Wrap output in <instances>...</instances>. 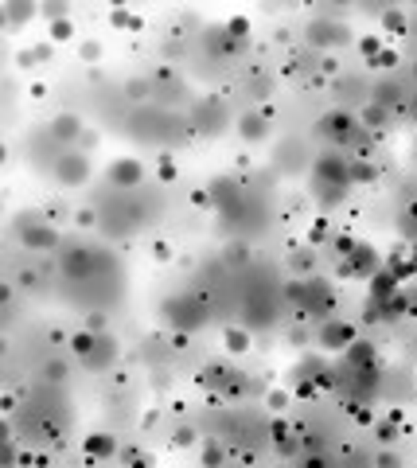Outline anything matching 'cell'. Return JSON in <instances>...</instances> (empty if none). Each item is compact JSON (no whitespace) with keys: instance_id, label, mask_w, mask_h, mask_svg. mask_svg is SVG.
Segmentation results:
<instances>
[{"instance_id":"cell-31","label":"cell","mask_w":417,"mask_h":468,"mask_svg":"<svg viewBox=\"0 0 417 468\" xmlns=\"http://www.w3.org/2000/svg\"><path fill=\"white\" fill-rule=\"evenodd\" d=\"M386 28H390V31H402V16H394V12H386Z\"/></svg>"},{"instance_id":"cell-23","label":"cell","mask_w":417,"mask_h":468,"mask_svg":"<svg viewBox=\"0 0 417 468\" xmlns=\"http://www.w3.org/2000/svg\"><path fill=\"white\" fill-rule=\"evenodd\" d=\"M43 375H47V379H55V382H63V379H67V363H47V367H43Z\"/></svg>"},{"instance_id":"cell-32","label":"cell","mask_w":417,"mask_h":468,"mask_svg":"<svg viewBox=\"0 0 417 468\" xmlns=\"http://www.w3.org/2000/svg\"><path fill=\"white\" fill-rule=\"evenodd\" d=\"M336 4H351V0H336Z\"/></svg>"},{"instance_id":"cell-30","label":"cell","mask_w":417,"mask_h":468,"mask_svg":"<svg viewBox=\"0 0 417 468\" xmlns=\"http://www.w3.org/2000/svg\"><path fill=\"white\" fill-rule=\"evenodd\" d=\"M98 223V211H79V227H94Z\"/></svg>"},{"instance_id":"cell-17","label":"cell","mask_w":417,"mask_h":468,"mask_svg":"<svg viewBox=\"0 0 417 468\" xmlns=\"http://www.w3.org/2000/svg\"><path fill=\"white\" fill-rule=\"evenodd\" d=\"M222 339H227V351H230V355H238V351L250 348V328H230Z\"/></svg>"},{"instance_id":"cell-8","label":"cell","mask_w":417,"mask_h":468,"mask_svg":"<svg viewBox=\"0 0 417 468\" xmlns=\"http://www.w3.org/2000/svg\"><path fill=\"white\" fill-rule=\"evenodd\" d=\"M59 246V234H55V227H47V223H24V250H55Z\"/></svg>"},{"instance_id":"cell-11","label":"cell","mask_w":417,"mask_h":468,"mask_svg":"<svg viewBox=\"0 0 417 468\" xmlns=\"http://www.w3.org/2000/svg\"><path fill=\"white\" fill-rule=\"evenodd\" d=\"M94 250H67V258H63V269H67L74 281H90L94 277Z\"/></svg>"},{"instance_id":"cell-20","label":"cell","mask_w":417,"mask_h":468,"mask_svg":"<svg viewBox=\"0 0 417 468\" xmlns=\"http://www.w3.org/2000/svg\"><path fill=\"white\" fill-rule=\"evenodd\" d=\"M79 55H82V63H98V59H101V43H98V40H86V43L79 47Z\"/></svg>"},{"instance_id":"cell-25","label":"cell","mask_w":417,"mask_h":468,"mask_svg":"<svg viewBox=\"0 0 417 468\" xmlns=\"http://www.w3.org/2000/svg\"><path fill=\"white\" fill-rule=\"evenodd\" d=\"M269 406H273V410H285V406H288V394H285V390H269Z\"/></svg>"},{"instance_id":"cell-27","label":"cell","mask_w":417,"mask_h":468,"mask_svg":"<svg viewBox=\"0 0 417 468\" xmlns=\"http://www.w3.org/2000/svg\"><path fill=\"white\" fill-rule=\"evenodd\" d=\"M191 441H195V429H191V426L176 429V445H191Z\"/></svg>"},{"instance_id":"cell-1","label":"cell","mask_w":417,"mask_h":468,"mask_svg":"<svg viewBox=\"0 0 417 468\" xmlns=\"http://www.w3.org/2000/svg\"><path fill=\"white\" fill-rule=\"evenodd\" d=\"M288 297L297 300L300 316H308V312H328L332 309V289L324 285V281H316V277L293 281V285H288Z\"/></svg>"},{"instance_id":"cell-15","label":"cell","mask_w":417,"mask_h":468,"mask_svg":"<svg viewBox=\"0 0 417 468\" xmlns=\"http://www.w3.org/2000/svg\"><path fill=\"white\" fill-rule=\"evenodd\" d=\"M113 453V437L110 433H94V437H86V457L90 460H101Z\"/></svg>"},{"instance_id":"cell-2","label":"cell","mask_w":417,"mask_h":468,"mask_svg":"<svg viewBox=\"0 0 417 468\" xmlns=\"http://www.w3.org/2000/svg\"><path fill=\"white\" fill-rule=\"evenodd\" d=\"M164 320H168L172 328H179V332H195L207 316H203V305H199V300H191V297H172L168 305H164Z\"/></svg>"},{"instance_id":"cell-19","label":"cell","mask_w":417,"mask_h":468,"mask_svg":"<svg viewBox=\"0 0 417 468\" xmlns=\"http://www.w3.org/2000/svg\"><path fill=\"white\" fill-rule=\"evenodd\" d=\"M70 35H74V28H70V20H55V24H51V40H55V43H67Z\"/></svg>"},{"instance_id":"cell-5","label":"cell","mask_w":417,"mask_h":468,"mask_svg":"<svg viewBox=\"0 0 417 468\" xmlns=\"http://www.w3.org/2000/svg\"><path fill=\"white\" fill-rule=\"evenodd\" d=\"M351 133H355V118L351 113H343V110H332V113H324L320 118V137H328V140H348Z\"/></svg>"},{"instance_id":"cell-21","label":"cell","mask_w":417,"mask_h":468,"mask_svg":"<svg viewBox=\"0 0 417 468\" xmlns=\"http://www.w3.org/2000/svg\"><path fill=\"white\" fill-rule=\"evenodd\" d=\"M363 121H367L370 129H382V121H386V113L378 110V106H367V113H363Z\"/></svg>"},{"instance_id":"cell-4","label":"cell","mask_w":417,"mask_h":468,"mask_svg":"<svg viewBox=\"0 0 417 468\" xmlns=\"http://www.w3.org/2000/svg\"><path fill=\"white\" fill-rule=\"evenodd\" d=\"M86 176H90V156H82V152L55 156V179L63 188H79V184H86Z\"/></svg>"},{"instance_id":"cell-6","label":"cell","mask_w":417,"mask_h":468,"mask_svg":"<svg viewBox=\"0 0 417 468\" xmlns=\"http://www.w3.org/2000/svg\"><path fill=\"white\" fill-rule=\"evenodd\" d=\"M140 179H145V168H140V160L133 156H121L110 164V184H117V188H140Z\"/></svg>"},{"instance_id":"cell-7","label":"cell","mask_w":417,"mask_h":468,"mask_svg":"<svg viewBox=\"0 0 417 468\" xmlns=\"http://www.w3.org/2000/svg\"><path fill=\"white\" fill-rule=\"evenodd\" d=\"M320 344L328 351H348L351 344H355V328L343 324V320H328V324L320 328Z\"/></svg>"},{"instance_id":"cell-26","label":"cell","mask_w":417,"mask_h":468,"mask_svg":"<svg viewBox=\"0 0 417 468\" xmlns=\"http://www.w3.org/2000/svg\"><path fill=\"white\" fill-rule=\"evenodd\" d=\"M222 457H227V453H222V449H215V445H207V449H203V460H207V465H219Z\"/></svg>"},{"instance_id":"cell-18","label":"cell","mask_w":417,"mask_h":468,"mask_svg":"<svg viewBox=\"0 0 417 468\" xmlns=\"http://www.w3.org/2000/svg\"><path fill=\"white\" fill-rule=\"evenodd\" d=\"M43 59H51V47H47V43H40V47H28V51H20V63H24V67H35V63H43Z\"/></svg>"},{"instance_id":"cell-3","label":"cell","mask_w":417,"mask_h":468,"mask_svg":"<svg viewBox=\"0 0 417 468\" xmlns=\"http://www.w3.org/2000/svg\"><path fill=\"white\" fill-rule=\"evenodd\" d=\"M316 184L320 188H351V160L348 156H336V152H328V156L316 160Z\"/></svg>"},{"instance_id":"cell-12","label":"cell","mask_w":417,"mask_h":468,"mask_svg":"<svg viewBox=\"0 0 417 468\" xmlns=\"http://www.w3.org/2000/svg\"><path fill=\"white\" fill-rule=\"evenodd\" d=\"M51 137L55 140H79L82 137V121L74 118V113H55V121H51Z\"/></svg>"},{"instance_id":"cell-28","label":"cell","mask_w":417,"mask_h":468,"mask_svg":"<svg viewBox=\"0 0 417 468\" xmlns=\"http://www.w3.org/2000/svg\"><path fill=\"white\" fill-rule=\"evenodd\" d=\"M359 47H363V55H370V59H375V55H378V35H367Z\"/></svg>"},{"instance_id":"cell-16","label":"cell","mask_w":417,"mask_h":468,"mask_svg":"<svg viewBox=\"0 0 417 468\" xmlns=\"http://www.w3.org/2000/svg\"><path fill=\"white\" fill-rule=\"evenodd\" d=\"M67 0H40V16H47V24H55V20H67Z\"/></svg>"},{"instance_id":"cell-14","label":"cell","mask_w":417,"mask_h":468,"mask_svg":"<svg viewBox=\"0 0 417 468\" xmlns=\"http://www.w3.org/2000/svg\"><path fill=\"white\" fill-rule=\"evenodd\" d=\"M238 133H242V140H261L269 133V125H265L261 113H246V118L238 121Z\"/></svg>"},{"instance_id":"cell-29","label":"cell","mask_w":417,"mask_h":468,"mask_svg":"<svg viewBox=\"0 0 417 468\" xmlns=\"http://www.w3.org/2000/svg\"><path fill=\"white\" fill-rule=\"evenodd\" d=\"M160 179H176V164H172L168 156L160 160Z\"/></svg>"},{"instance_id":"cell-10","label":"cell","mask_w":417,"mask_h":468,"mask_svg":"<svg viewBox=\"0 0 417 468\" xmlns=\"http://www.w3.org/2000/svg\"><path fill=\"white\" fill-rule=\"evenodd\" d=\"M40 16V0H4V24L8 28H24Z\"/></svg>"},{"instance_id":"cell-13","label":"cell","mask_w":417,"mask_h":468,"mask_svg":"<svg viewBox=\"0 0 417 468\" xmlns=\"http://www.w3.org/2000/svg\"><path fill=\"white\" fill-rule=\"evenodd\" d=\"M110 359H113V344L106 336H98V344L90 348V355H82V363H86L90 371H106L110 367Z\"/></svg>"},{"instance_id":"cell-22","label":"cell","mask_w":417,"mask_h":468,"mask_svg":"<svg viewBox=\"0 0 417 468\" xmlns=\"http://www.w3.org/2000/svg\"><path fill=\"white\" fill-rule=\"evenodd\" d=\"M227 31H230V40H246L250 20H230V24H227Z\"/></svg>"},{"instance_id":"cell-9","label":"cell","mask_w":417,"mask_h":468,"mask_svg":"<svg viewBox=\"0 0 417 468\" xmlns=\"http://www.w3.org/2000/svg\"><path fill=\"white\" fill-rule=\"evenodd\" d=\"M343 40H348V28H343V24L316 20L308 28V43H312V47H339Z\"/></svg>"},{"instance_id":"cell-24","label":"cell","mask_w":417,"mask_h":468,"mask_svg":"<svg viewBox=\"0 0 417 468\" xmlns=\"http://www.w3.org/2000/svg\"><path fill=\"white\" fill-rule=\"evenodd\" d=\"M293 269H297V273L304 269V273H308V269H312V254H308V250H304V254H293Z\"/></svg>"},{"instance_id":"cell-33","label":"cell","mask_w":417,"mask_h":468,"mask_svg":"<svg viewBox=\"0 0 417 468\" xmlns=\"http://www.w3.org/2000/svg\"><path fill=\"white\" fill-rule=\"evenodd\" d=\"M414 4H417V0H414Z\"/></svg>"}]
</instances>
